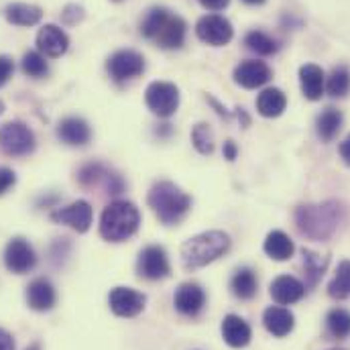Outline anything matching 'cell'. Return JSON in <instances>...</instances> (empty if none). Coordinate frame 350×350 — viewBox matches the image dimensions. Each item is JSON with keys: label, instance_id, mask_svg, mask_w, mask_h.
<instances>
[{"label": "cell", "instance_id": "ba28073f", "mask_svg": "<svg viewBox=\"0 0 350 350\" xmlns=\"http://www.w3.org/2000/svg\"><path fill=\"white\" fill-rule=\"evenodd\" d=\"M196 35L200 37V41L214 45V47H222L226 43H230L234 31L228 18L220 16V14H206L198 21L196 25Z\"/></svg>", "mask_w": 350, "mask_h": 350}, {"label": "cell", "instance_id": "60d3db41", "mask_svg": "<svg viewBox=\"0 0 350 350\" xmlns=\"http://www.w3.org/2000/svg\"><path fill=\"white\" fill-rule=\"evenodd\" d=\"M340 155H342V159L350 165V135L340 143Z\"/></svg>", "mask_w": 350, "mask_h": 350}, {"label": "cell", "instance_id": "ac0fdd59", "mask_svg": "<svg viewBox=\"0 0 350 350\" xmlns=\"http://www.w3.org/2000/svg\"><path fill=\"white\" fill-rule=\"evenodd\" d=\"M55 287L51 285L49 279L45 277H39L35 281L29 283L27 287V304L31 310L35 312H49L53 306H55Z\"/></svg>", "mask_w": 350, "mask_h": 350}, {"label": "cell", "instance_id": "52a82bcc", "mask_svg": "<svg viewBox=\"0 0 350 350\" xmlns=\"http://www.w3.org/2000/svg\"><path fill=\"white\" fill-rule=\"evenodd\" d=\"M149 110L161 118H170L179 106V90L172 82H153L145 92Z\"/></svg>", "mask_w": 350, "mask_h": 350}, {"label": "cell", "instance_id": "5b68a950", "mask_svg": "<svg viewBox=\"0 0 350 350\" xmlns=\"http://www.w3.org/2000/svg\"><path fill=\"white\" fill-rule=\"evenodd\" d=\"M151 210L163 224H177L191 208V200L172 181H157L147 198Z\"/></svg>", "mask_w": 350, "mask_h": 350}, {"label": "cell", "instance_id": "d6a6232c", "mask_svg": "<svg viewBox=\"0 0 350 350\" xmlns=\"http://www.w3.org/2000/svg\"><path fill=\"white\" fill-rule=\"evenodd\" d=\"M21 66H23V72H25L27 76H31V78H43V76H47V72H49V66H47L45 57H43L39 51H29V53H25Z\"/></svg>", "mask_w": 350, "mask_h": 350}, {"label": "cell", "instance_id": "7a4b0ae2", "mask_svg": "<svg viewBox=\"0 0 350 350\" xmlns=\"http://www.w3.org/2000/svg\"><path fill=\"white\" fill-rule=\"evenodd\" d=\"M185 31H187V25L181 16L172 14L167 8H159V6L151 8L141 23L143 37L155 41L157 45L165 49L181 47L185 41Z\"/></svg>", "mask_w": 350, "mask_h": 350}, {"label": "cell", "instance_id": "ee69618b", "mask_svg": "<svg viewBox=\"0 0 350 350\" xmlns=\"http://www.w3.org/2000/svg\"><path fill=\"white\" fill-rule=\"evenodd\" d=\"M2 110H4V104L0 102V114H2Z\"/></svg>", "mask_w": 350, "mask_h": 350}, {"label": "cell", "instance_id": "d6986e66", "mask_svg": "<svg viewBox=\"0 0 350 350\" xmlns=\"http://www.w3.org/2000/svg\"><path fill=\"white\" fill-rule=\"evenodd\" d=\"M262 326L267 328L269 334H273L275 338H285L287 334H291L293 326H295V316L281 306H271L265 310L262 314Z\"/></svg>", "mask_w": 350, "mask_h": 350}, {"label": "cell", "instance_id": "7402d4cb", "mask_svg": "<svg viewBox=\"0 0 350 350\" xmlns=\"http://www.w3.org/2000/svg\"><path fill=\"white\" fill-rule=\"evenodd\" d=\"M299 86L308 100H320L326 88V78L320 66L306 64L299 68Z\"/></svg>", "mask_w": 350, "mask_h": 350}, {"label": "cell", "instance_id": "9c48e42d", "mask_svg": "<svg viewBox=\"0 0 350 350\" xmlns=\"http://www.w3.org/2000/svg\"><path fill=\"white\" fill-rule=\"evenodd\" d=\"M106 68H108L110 78H114L116 82H126V80L139 78L145 72V57L133 49H122V51H116L108 59Z\"/></svg>", "mask_w": 350, "mask_h": 350}, {"label": "cell", "instance_id": "8d00e7d4", "mask_svg": "<svg viewBox=\"0 0 350 350\" xmlns=\"http://www.w3.org/2000/svg\"><path fill=\"white\" fill-rule=\"evenodd\" d=\"M14 181H16V174H14L12 170L0 167V196H2L4 191H8V189L14 185Z\"/></svg>", "mask_w": 350, "mask_h": 350}, {"label": "cell", "instance_id": "ab89813d", "mask_svg": "<svg viewBox=\"0 0 350 350\" xmlns=\"http://www.w3.org/2000/svg\"><path fill=\"white\" fill-rule=\"evenodd\" d=\"M224 157H226L228 161H234V159H237V145H234L232 141H226V143H224Z\"/></svg>", "mask_w": 350, "mask_h": 350}, {"label": "cell", "instance_id": "277c9868", "mask_svg": "<svg viewBox=\"0 0 350 350\" xmlns=\"http://www.w3.org/2000/svg\"><path fill=\"white\" fill-rule=\"evenodd\" d=\"M139 222L137 206L126 200H116L108 204L100 216V234L108 243H122L137 232Z\"/></svg>", "mask_w": 350, "mask_h": 350}, {"label": "cell", "instance_id": "e575fe53", "mask_svg": "<svg viewBox=\"0 0 350 350\" xmlns=\"http://www.w3.org/2000/svg\"><path fill=\"white\" fill-rule=\"evenodd\" d=\"M102 175H106L104 172V167L102 165H98V163H90L86 165L82 172H80V181L84 183V185H94L96 181H100V177Z\"/></svg>", "mask_w": 350, "mask_h": 350}, {"label": "cell", "instance_id": "603a6c76", "mask_svg": "<svg viewBox=\"0 0 350 350\" xmlns=\"http://www.w3.org/2000/svg\"><path fill=\"white\" fill-rule=\"evenodd\" d=\"M262 251L273 261H287V259L293 257L295 245H293V241L283 230H273V232L267 234V239L262 243Z\"/></svg>", "mask_w": 350, "mask_h": 350}, {"label": "cell", "instance_id": "5bb4252c", "mask_svg": "<svg viewBox=\"0 0 350 350\" xmlns=\"http://www.w3.org/2000/svg\"><path fill=\"white\" fill-rule=\"evenodd\" d=\"M271 78H273L271 68L265 62H257V59H247L239 64L234 70V82L247 90L265 86Z\"/></svg>", "mask_w": 350, "mask_h": 350}, {"label": "cell", "instance_id": "f1b7e54d", "mask_svg": "<svg viewBox=\"0 0 350 350\" xmlns=\"http://www.w3.org/2000/svg\"><path fill=\"white\" fill-rule=\"evenodd\" d=\"M326 328H328V334L336 340H345L350 336V312L349 310H342V308H336L328 314L326 318Z\"/></svg>", "mask_w": 350, "mask_h": 350}, {"label": "cell", "instance_id": "44dd1931", "mask_svg": "<svg viewBox=\"0 0 350 350\" xmlns=\"http://www.w3.org/2000/svg\"><path fill=\"white\" fill-rule=\"evenodd\" d=\"M57 137L66 143V145H72V147H84L86 143H90L92 139V131L88 126V122L84 118H78V116H70V118H64L57 126Z\"/></svg>", "mask_w": 350, "mask_h": 350}, {"label": "cell", "instance_id": "4316f807", "mask_svg": "<svg viewBox=\"0 0 350 350\" xmlns=\"http://www.w3.org/2000/svg\"><path fill=\"white\" fill-rule=\"evenodd\" d=\"M340 126H342V112L336 110V108H326V110L318 116V120H316L318 137H320L324 143H330V141L338 135Z\"/></svg>", "mask_w": 350, "mask_h": 350}, {"label": "cell", "instance_id": "3957f363", "mask_svg": "<svg viewBox=\"0 0 350 350\" xmlns=\"http://www.w3.org/2000/svg\"><path fill=\"white\" fill-rule=\"evenodd\" d=\"M230 249V237L222 230H208L191 237L181 247V261L185 269H200L224 257Z\"/></svg>", "mask_w": 350, "mask_h": 350}, {"label": "cell", "instance_id": "b9f144b4", "mask_svg": "<svg viewBox=\"0 0 350 350\" xmlns=\"http://www.w3.org/2000/svg\"><path fill=\"white\" fill-rule=\"evenodd\" d=\"M245 4H262L265 0H243Z\"/></svg>", "mask_w": 350, "mask_h": 350}, {"label": "cell", "instance_id": "30bf717a", "mask_svg": "<svg viewBox=\"0 0 350 350\" xmlns=\"http://www.w3.org/2000/svg\"><path fill=\"white\" fill-rule=\"evenodd\" d=\"M137 271H139V275L143 279H149V281L165 279L170 275V271H172L165 249L157 247V245H151V247L143 249L141 255H139V261H137Z\"/></svg>", "mask_w": 350, "mask_h": 350}, {"label": "cell", "instance_id": "83f0119b", "mask_svg": "<svg viewBox=\"0 0 350 350\" xmlns=\"http://www.w3.org/2000/svg\"><path fill=\"white\" fill-rule=\"evenodd\" d=\"M301 259H304L301 265H304V275H306V287H314L322 279L328 259L326 257L322 259V255H318V253H314L310 249L301 251Z\"/></svg>", "mask_w": 350, "mask_h": 350}, {"label": "cell", "instance_id": "f6af8a7d", "mask_svg": "<svg viewBox=\"0 0 350 350\" xmlns=\"http://www.w3.org/2000/svg\"><path fill=\"white\" fill-rule=\"evenodd\" d=\"M332 350H345V349H332Z\"/></svg>", "mask_w": 350, "mask_h": 350}, {"label": "cell", "instance_id": "7c38bea8", "mask_svg": "<svg viewBox=\"0 0 350 350\" xmlns=\"http://www.w3.org/2000/svg\"><path fill=\"white\" fill-rule=\"evenodd\" d=\"M4 265L10 273H16V275L29 273L37 265V255L33 247L29 245V241L12 239L4 249Z\"/></svg>", "mask_w": 350, "mask_h": 350}, {"label": "cell", "instance_id": "7bdbcfd3", "mask_svg": "<svg viewBox=\"0 0 350 350\" xmlns=\"http://www.w3.org/2000/svg\"><path fill=\"white\" fill-rule=\"evenodd\" d=\"M27 350H41V349H39V345H31Z\"/></svg>", "mask_w": 350, "mask_h": 350}, {"label": "cell", "instance_id": "1f68e13d", "mask_svg": "<svg viewBox=\"0 0 350 350\" xmlns=\"http://www.w3.org/2000/svg\"><path fill=\"white\" fill-rule=\"evenodd\" d=\"M326 90L332 98H345L350 92V72L349 68L338 66L332 70L328 82H326Z\"/></svg>", "mask_w": 350, "mask_h": 350}, {"label": "cell", "instance_id": "8fae6325", "mask_svg": "<svg viewBox=\"0 0 350 350\" xmlns=\"http://www.w3.org/2000/svg\"><path fill=\"white\" fill-rule=\"evenodd\" d=\"M110 310L120 318H135L145 310L147 297L145 293L133 287H114L108 295Z\"/></svg>", "mask_w": 350, "mask_h": 350}, {"label": "cell", "instance_id": "cb8c5ba5", "mask_svg": "<svg viewBox=\"0 0 350 350\" xmlns=\"http://www.w3.org/2000/svg\"><path fill=\"white\" fill-rule=\"evenodd\" d=\"M4 16L10 25L16 27H33L43 18V10L35 4L25 2H12L4 8Z\"/></svg>", "mask_w": 350, "mask_h": 350}, {"label": "cell", "instance_id": "6da1fadb", "mask_svg": "<svg viewBox=\"0 0 350 350\" xmlns=\"http://www.w3.org/2000/svg\"><path fill=\"white\" fill-rule=\"evenodd\" d=\"M345 218V210L338 202H322V204H306L295 210V226L297 230L312 241L330 239Z\"/></svg>", "mask_w": 350, "mask_h": 350}, {"label": "cell", "instance_id": "f546056e", "mask_svg": "<svg viewBox=\"0 0 350 350\" xmlns=\"http://www.w3.org/2000/svg\"><path fill=\"white\" fill-rule=\"evenodd\" d=\"M328 293L334 299L350 297V261H342L338 265L334 279L328 283Z\"/></svg>", "mask_w": 350, "mask_h": 350}, {"label": "cell", "instance_id": "74e56055", "mask_svg": "<svg viewBox=\"0 0 350 350\" xmlns=\"http://www.w3.org/2000/svg\"><path fill=\"white\" fill-rule=\"evenodd\" d=\"M200 4L208 10H224L230 4V0H200Z\"/></svg>", "mask_w": 350, "mask_h": 350}, {"label": "cell", "instance_id": "8992f818", "mask_svg": "<svg viewBox=\"0 0 350 350\" xmlns=\"http://www.w3.org/2000/svg\"><path fill=\"white\" fill-rule=\"evenodd\" d=\"M0 149L10 157H25L35 149V135L25 122H6L0 126Z\"/></svg>", "mask_w": 350, "mask_h": 350}, {"label": "cell", "instance_id": "9a60e30c", "mask_svg": "<svg viewBox=\"0 0 350 350\" xmlns=\"http://www.w3.org/2000/svg\"><path fill=\"white\" fill-rule=\"evenodd\" d=\"M175 310L183 316H198L204 306H206V293L198 283H183L179 285V289L175 291L174 297Z\"/></svg>", "mask_w": 350, "mask_h": 350}, {"label": "cell", "instance_id": "e0dca14e", "mask_svg": "<svg viewBox=\"0 0 350 350\" xmlns=\"http://www.w3.org/2000/svg\"><path fill=\"white\" fill-rule=\"evenodd\" d=\"M269 291H271V297L279 306H291V304L299 301L306 295V285L299 279L291 277V275H279L271 283Z\"/></svg>", "mask_w": 350, "mask_h": 350}, {"label": "cell", "instance_id": "d590c367", "mask_svg": "<svg viewBox=\"0 0 350 350\" xmlns=\"http://www.w3.org/2000/svg\"><path fill=\"white\" fill-rule=\"evenodd\" d=\"M14 72V64L8 55H0V88L4 86Z\"/></svg>", "mask_w": 350, "mask_h": 350}, {"label": "cell", "instance_id": "836d02e7", "mask_svg": "<svg viewBox=\"0 0 350 350\" xmlns=\"http://www.w3.org/2000/svg\"><path fill=\"white\" fill-rule=\"evenodd\" d=\"M191 141H193V147L202 153V155H210L214 151V135L212 131L208 129L206 122H200L193 126L191 131Z\"/></svg>", "mask_w": 350, "mask_h": 350}, {"label": "cell", "instance_id": "484cf974", "mask_svg": "<svg viewBox=\"0 0 350 350\" xmlns=\"http://www.w3.org/2000/svg\"><path fill=\"white\" fill-rule=\"evenodd\" d=\"M230 289L239 299H253L257 295V289H259V281H257L255 271L249 267L237 269V273L230 279Z\"/></svg>", "mask_w": 350, "mask_h": 350}, {"label": "cell", "instance_id": "4fadbf2b", "mask_svg": "<svg viewBox=\"0 0 350 350\" xmlns=\"http://www.w3.org/2000/svg\"><path fill=\"white\" fill-rule=\"evenodd\" d=\"M92 218H94V212H92V206L88 204L86 200H78V202H72L70 206L66 208H59L51 214V220L57 222V224H68L72 226L74 230L78 232H86L92 226Z\"/></svg>", "mask_w": 350, "mask_h": 350}, {"label": "cell", "instance_id": "4dcf8cb0", "mask_svg": "<svg viewBox=\"0 0 350 350\" xmlns=\"http://www.w3.org/2000/svg\"><path fill=\"white\" fill-rule=\"evenodd\" d=\"M245 45H247L251 51L259 53V55H273V53H277V49H279L277 41H275L273 37H269L267 33H262V31H251V33L245 37Z\"/></svg>", "mask_w": 350, "mask_h": 350}, {"label": "cell", "instance_id": "ffe728a7", "mask_svg": "<svg viewBox=\"0 0 350 350\" xmlns=\"http://www.w3.org/2000/svg\"><path fill=\"white\" fill-rule=\"evenodd\" d=\"M220 330H222L224 342L228 347H232V349H245L251 342V336H253L251 326L247 324V320H243L241 316H234V314H230V316H226L222 320Z\"/></svg>", "mask_w": 350, "mask_h": 350}, {"label": "cell", "instance_id": "d4e9b609", "mask_svg": "<svg viewBox=\"0 0 350 350\" xmlns=\"http://www.w3.org/2000/svg\"><path fill=\"white\" fill-rule=\"evenodd\" d=\"M287 106V98L279 88H267L257 98V110L265 118H277L283 114Z\"/></svg>", "mask_w": 350, "mask_h": 350}, {"label": "cell", "instance_id": "2e32d148", "mask_svg": "<svg viewBox=\"0 0 350 350\" xmlns=\"http://www.w3.org/2000/svg\"><path fill=\"white\" fill-rule=\"evenodd\" d=\"M37 47L47 57H62L70 47V39L57 25H45L37 35Z\"/></svg>", "mask_w": 350, "mask_h": 350}, {"label": "cell", "instance_id": "f35d334b", "mask_svg": "<svg viewBox=\"0 0 350 350\" xmlns=\"http://www.w3.org/2000/svg\"><path fill=\"white\" fill-rule=\"evenodd\" d=\"M0 350H14V338L4 328H0Z\"/></svg>", "mask_w": 350, "mask_h": 350}]
</instances>
